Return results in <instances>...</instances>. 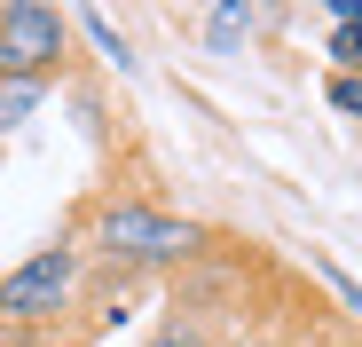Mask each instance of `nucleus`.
I'll return each instance as SVG.
<instances>
[{"mask_svg": "<svg viewBox=\"0 0 362 347\" xmlns=\"http://www.w3.org/2000/svg\"><path fill=\"white\" fill-rule=\"evenodd\" d=\"M236 32H252V8H213V47H228Z\"/></svg>", "mask_w": 362, "mask_h": 347, "instance_id": "423d86ee", "label": "nucleus"}, {"mask_svg": "<svg viewBox=\"0 0 362 347\" xmlns=\"http://www.w3.org/2000/svg\"><path fill=\"white\" fill-rule=\"evenodd\" d=\"M95 245H103L110 261H181V253H197L205 237H197L189 221L150 213V205H110V213L95 221Z\"/></svg>", "mask_w": 362, "mask_h": 347, "instance_id": "f03ea898", "label": "nucleus"}, {"mask_svg": "<svg viewBox=\"0 0 362 347\" xmlns=\"http://www.w3.org/2000/svg\"><path fill=\"white\" fill-rule=\"evenodd\" d=\"M71 276H79V253H71V245L32 253L16 276H0V316H8V324H40V316H55V308L71 300Z\"/></svg>", "mask_w": 362, "mask_h": 347, "instance_id": "7ed1b4c3", "label": "nucleus"}, {"mask_svg": "<svg viewBox=\"0 0 362 347\" xmlns=\"http://www.w3.org/2000/svg\"><path fill=\"white\" fill-rule=\"evenodd\" d=\"M331 103H339V110H362V87H354V79L339 72V79H331Z\"/></svg>", "mask_w": 362, "mask_h": 347, "instance_id": "0eeeda50", "label": "nucleus"}, {"mask_svg": "<svg viewBox=\"0 0 362 347\" xmlns=\"http://www.w3.org/2000/svg\"><path fill=\"white\" fill-rule=\"evenodd\" d=\"M64 16L40 8V0H8L0 8V79L8 87H40L55 72V55H64Z\"/></svg>", "mask_w": 362, "mask_h": 347, "instance_id": "f257e3e1", "label": "nucleus"}, {"mask_svg": "<svg viewBox=\"0 0 362 347\" xmlns=\"http://www.w3.org/2000/svg\"><path fill=\"white\" fill-rule=\"evenodd\" d=\"M79 24H87V32H95V40H103V55H110V64H134V55H127V40H118V24H110V16H103V8H87V16H79Z\"/></svg>", "mask_w": 362, "mask_h": 347, "instance_id": "39448f33", "label": "nucleus"}, {"mask_svg": "<svg viewBox=\"0 0 362 347\" xmlns=\"http://www.w3.org/2000/svg\"><path fill=\"white\" fill-rule=\"evenodd\" d=\"M24 110H40V87H0V135L24 127Z\"/></svg>", "mask_w": 362, "mask_h": 347, "instance_id": "20e7f679", "label": "nucleus"}, {"mask_svg": "<svg viewBox=\"0 0 362 347\" xmlns=\"http://www.w3.org/2000/svg\"><path fill=\"white\" fill-rule=\"evenodd\" d=\"M150 347H189V339H173V331H165V339H150Z\"/></svg>", "mask_w": 362, "mask_h": 347, "instance_id": "6e6552de", "label": "nucleus"}]
</instances>
